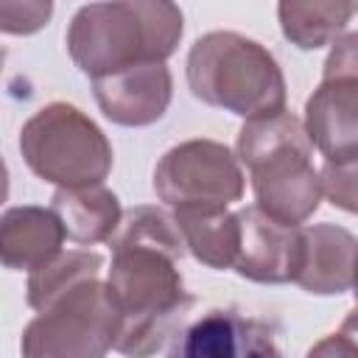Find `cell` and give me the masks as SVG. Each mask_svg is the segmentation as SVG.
Instances as JSON below:
<instances>
[{"mask_svg": "<svg viewBox=\"0 0 358 358\" xmlns=\"http://www.w3.org/2000/svg\"><path fill=\"white\" fill-rule=\"evenodd\" d=\"M109 243L106 288L120 316L115 350L126 358H151L179 333L196 305L179 271L187 252L182 229L173 213L140 204L123 213Z\"/></svg>", "mask_w": 358, "mask_h": 358, "instance_id": "6da1fadb", "label": "cell"}, {"mask_svg": "<svg viewBox=\"0 0 358 358\" xmlns=\"http://www.w3.org/2000/svg\"><path fill=\"white\" fill-rule=\"evenodd\" d=\"M182 31L179 6L165 0L90 3L73 14L64 42L73 64L95 81L145 62H168Z\"/></svg>", "mask_w": 358, "mask_h": 358, "instance_id": "7a4b0ae2", "label": "cell"}, {"mask_svg": "<svg viewBox=\"0 0 358 358\" xmlns=\"http://www.w3.org/2000/svg\"><path fill=\"white\" fill-rule=\"evenodd\" d=\"M235 151L249 168L255 204L266 215L299 227L319 210L322 176L313 168V143L294 112L246 120Z\"/></svg>", "mask_w": 358, "mask_h": 358, "instance_id": "3957f363", "label": "cell"}, {"mask_svg": "<svg viewBox=\"0 0 358 358\" xmlns=\"http://www.w3.org/2000/svg\"><path fill=\"white\" fill-rule=\"evenodd\" d=\"M185 76L193 98L243 120L285 112V76L257 39L210 31L190 45Z\"/></svg>", "mask_w": 358, "mask_h": 358, "instance_id": "277c9868", "label": "cell"}, {"mask_svg": "<svg viewBox=\"0 0 358 358\" xmlns=\"http://www.w3.org/2000/svg\"><path fill=\"white\" fill-rule=\"evenodd\" d=\"M20 154L42 182L56 187L103 185L115 162L103 129L64 101L45 103L22 123Z\"/></svg>", "mask_w": 358, "mask_h": 358, "instance_id": "5b68a950", "label": "cell"}, {"mask_svg": "<svg viewBox=\"0 0 358 358\" xmlns=\"http://www.w3.org/2000/svg\"><path fill=\"white\" fill-rule=\"evenodd\" d=\"M117 324V308L98 277L36 313L22 330L20 352L22 358H106Z\"/></svg>", "mask_w": 358, "mask_h": 358, "instance_id": "8992f818", "label": "cell"}, {"mask_svg": "<svg viewBox=\"0 0 358 358\" xmlns=\"http://www.w3.org/2000/svg\"><path fill=\"white\" fill-rule=\"evenodd\" d=\"M154 193L171 210H227L243 196L238 154L218 140H185L159 157Z\"/></svg>", "mask_w": 358, "mask_h": 358, "instance_id": "52a82bcc", "label": "cell"}, {"mask_svg": "<svg viewBox=\"0 0 358 358\" xmlns=\"http://www.w3.org/2000/svg\"><path fill=\"white\" fill-rule=\"evenodd\" d=\"M302 123L324 162L358 157V31L341 34L330 45Z\"/></svg>", "mask_w": 358, "mask_h": 358, "instance_id": "ba28073f", "label": "cell"}, {"mask_svg": "<svg viewBox=\"0 0 358 358\" xmlns=\"http://www.w3.org/2000/svg\"><path fill=\"white\" fill-rule=\"evenodd\" d=\"M168 358H282L277 330L238 308H210L171 338Z\"/></svg>", "mask_w": 358, "mask_h": 358, "instance_id": "9c48e42d", "label": "cell"}, {"mask_svg": "<svg viewBox=\"0 0 358 358\" xmlns=\"http://www.w3.org/2000/svg\"><path fill=\"white\" fill-rule=\"evenodd\" d=\"M241 249L235 271L260 285L294 282L302 260V229L266 215L257 204L238 210Z\"/></svg>", "mask_w": 358, "mask_h": 358, "instance_id": "30bf717a", "label": "cell"}, {"mask_svg": "<svg viewBox=\"0 0 358 358\" xmlns=\"http://www.w3.org/2000/svg\"><path fill=\"white\" fill-rule=\"evenodd\" d=\"M92 95L101 112L126 129H143L157 120L171 106L173 76L165 62H145L92 81Z\"/></svg>", "mask_w": 358, "mask_h": 358, "instance_id": "8fae6325", "label": "cell"}, {"mask_svg": "<svg viewBox=\"0 0 358 358\" xmlns=\"http://www.w3.org/2000/svg\"><path fill=\"white\" fill-rule=\"evenodd\" d=\"M358 263V238L336 224L302 229V260L294 282L316 296H338L352 288Z\"/></svg>", "mask_w": 358, "mask_h": 358, "instance_id": "7c38bea8", "label": "cell"}, {"mask_svg": "<svg viewBox=\"0 0 358 358\" xmlns=\"http://www.w3.org/2000/svg\"><path fill=\"white\" fill-rule=\"evenodd\" d=\"M67 232L50 207L17 204L0 218V260L11 271H34L53 260Z\"/></svg>", "mask_w": 358, "mask_h": 358, "instance_id": "4fadbf2b", "label": "cell"}, {"mask_svg": "<svg viewBox=\"0 0 358 358\" xmlns=\"http://www.w3.org/2000/svg\"><path fill=\"white\" fill-rule=\"evenodd\" d=\"M50 210L59 215L67 232V241L78 246H95V243L112 241L123 221L120 199L103 185L56 187L50 199Z\"/></svg>", "mask_w": 358, "mask_h": 358, "instance_id": "5bb4252c", "label": "cell"}, {"mask_svg": "<svg viewBox=\"0 0 358 358\" xmlns=\"http://www.w3.org/2000/svg\"><path fill=\"white\" fill-rule=\"evenodd\" d=\"M187 252L207 268H235L241 249V221L229 210H171Z\"/></svg>", "mask_w": 358, "mask_h": 358, "instance_id": "9a60e30c", "label": "cell"}, {"mask_svg": "<svg viewBox=\"0 0 358 358\" xmlns=\"http://www.w3.org/2000/svg\"><path fill=\"white\" fill-rule=\"evenodd\" d=\"M355 14L358 3L344 0H282L277 6L282 36L299 50H316L336 42Z\"/></svg>", "mask_w": 358, "mask_h": 358, "instance_id": "2e32d148", "label": "cell"}, {"mask_svg": "<svg viewBox=\"0 0 358 358\" xmlns=\"http://www.w3.org/2000/svg\"><path fill=\"white\" fill-rule=\"evenodd\" d=\"M101 268H103V255H98V252H90V249L59 252L53 260H48L45 266H39L28 274L25 299L36 313H42L45 308H50L53 302H59L62 296L76 291L78 285L98 280Z\"/></svg>", "mask_w": 358, "mask_h": 358, "instance_id": "e0dca14e", "label": "cell"}, {"mask_svg": "<svg viewBox=\"0 0 358 358\" xmlns=\"http://www.w3.org/2000/svg\"><path fill=\"white\" fill-rule=\"evenodd\" d=\"M322 196L344 213L358 215V157L341 162H324L322 171Z\"/></svg>", "mask_w": 358, "mask_h": 358, "instance_id": "ac0fdd59", "label": "cell"}, {"mask_svg": "<svg viewBox=\"0 0 358 358\" xmlns=\"http://www.w3.org/2000/svg\"><path fill=\"white\" fill-rule=\"evenodd\" d=\"M53 14L50 0H0V28L3 34L28 36L48 25Z\"/></svg>", "mask_w": 358, "mask_h": 358, "instance_id": "d6986e66", "label": "cell"}, {"mask_svg": "<svg viewBox=\"0 0 358 358\" xmlns=\"http://www.w3.org/2000/svg\"><path fill=\"white\" fill-rule=\"evenodd\" d=\"M305 358H358V350H355V344H352L347 336L330 333V336L319 338V341L308 350Z\"/></svg>", "mask_w": 358, "mask_h": 358, "instance_id": "ffe728a7", "label": "cell"}, {"mask_svg": "<svg viewBox=\"0 0 358 358\" xmlns=\"http://www.w3.org/2000/svg\"><path fill=\"white\" fill-rule=\"evenodd\" d=\"M338 333H341V336H347V338L355 344V350H358V305H355V310H350V313L344 316V322H341Z\"/></svg>", "mask_w": 358, "mask_h": 358, "instance_id": "44dd1931", "label": "cell"}, {"mask_svg": "<svg viewBox=\"0 0 358 358\" xmlns=\"http://www.w3.org/2000/svg\"><path fill=\"white\" fill-rule=\"evenodd\" d=\"M352 294H355V302H358V263H355V277H352Z\"/></svg>", "mask_w": 358, "mask_h": 358, "instance_id": "7402d4cb", "label": "cell"}]
</instances>
